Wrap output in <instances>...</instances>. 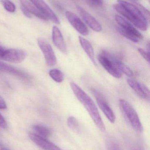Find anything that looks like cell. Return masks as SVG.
Here are the masks:
<instances>
[{"label": "cell", "mask_w": 150, "mask_h": 150, "mask_svg": "<svg viewBox=\"0 0 150 150\" xmlns=\"http://www.w3.org/2000/svg\"><path fill=\"white\" fill-rule=\"evenodd\" d=\"M114 8L136 27L141 30H147L148 20L135 5L124 0H118V3L114 5Z\"/></svg>", "instance_id": "1"}, {"label": "cell", "mask_w": 150, "mask_h": 150, "mask_svg": "<svg viewBox=\"0 0 150 150\" xmlns=\"http://www.w3.org/2000/svg\"><path fill=\"white\" fill-rule=\"evenodd\" d=\"M70 86L75 96L85 108L95 125L100 131L105 132V126L100 116L97 108L92 99L74 82L70 83Z\"/></svg>", "instance_id": "2"}, {"label": "cell", "mask_w": 150, "mask_h": 150, "mask_svg": "<svg viewBox=\"0 0 150 150\" xmlns=\"http://www.w3.org/2000/svg\"><path fill=\"white\" fill-rule=\"evenodd\" d=\"M120 108L124 116L132 127L136 132L142 133L143 127L136 111L132 105L123 99L119 100Z\"/></svg>", "instance_id": "3"}, {"label": "cell", "mask_w": 150, "mask_h": 150, "mask_svg": "<svg viewBox=\"0 0 150 150\" xmlns=\"http://www.w3.org/2000/svg\"><path fill=\"white\" fill-rule=\"evenodd\" d=\"M92 92L101 111L111 123H114L116 120L115 115L104 98L103 94L96 89H92Z\"/></svg>", "instance_id": "4"}, {"label": "cell", "mask_w": 150, "mask_h": 150, "mask_svg": "<svg viewBox=\"0 0 150 150\" xmlns=\"http://www.w3.org/2000/svg\"><path fill=\"white\" fill-rule=\"evenodd\" d=\"M38 43L42 51L46 62L48 66L53 67L56 63V58L52 46L46 40L39 38Z\"/></svg>", "instance_id": "5"}, {"label": "cell", "mask_w": 150, "mask_h": 150, "mask_svg": "<svg viewBox=\"0 0 150 150\" xmlns=\"http://www.w3.org/2000/svg\"><path fill=\"white\" fill-rule=\"evenodd\" d=\"M26 57V54L23 50L18 48L6 49L1 60L12 63H20Z\"/></svg>", "instance_id": "6"}, {"label": "cell", "mask_w": 150, "mask_h": 150, "mask_svg": "<svg viewBox=\"0 0 150 150\" xmlns=\"http://www.w3.org/2000/svg\"><path fill=\"white\" fill-rule=\"evenodd\" d=\"M65 16L71 25L75 30L83 36H87L89 34V30L85 24L76 14L70 11L65 12Z\"/></svg>", "instance_id": "7"}, {"label": "cell", "mask_w": 150, "mask_h": 150, "mask_svg": "<svg viewBox=\"0 0 150 150\" xmlns=\"http://www.w3.org/2000/svg\"><path fill=\"white\" fill-rule=\"evenodd\" d=\"M99 62L105 69L114 77L119 79L122 76V73L116 67L111 60L105 54L104 51L98 56Z\"/></svg>", "instance_id": "8"}, {"label": "cell", "mask_w": 150, "mask_h": 150, "mask_svg": "<svg viewBox=\"0 0 150 150\" xmlns=\"http://www.w3.org/2000/svg\"><path fill=\"white\" fill-rule=\"evenodd\" d=\"M31 2L43 14L47 17L48 20L57 24H60V20L51 8L45 2L44 0H30Z\"/></svg>", "instance_id": "9"}, {"label": "cell", "mask_w": 150, "mask_h": 150, "mask_svg": "<svg viewBox=\"0 0 150 150\" xmlns=\"http://www.w3.org/2000/svg\"><path fill=\"white\" fill-rule=\"evenodd\" d=\"M77 9L82 18L91 29L97 32H100L102 31V25L93 16L81 6H77Z\"/></svg>", "instance_id": "10"}, {"label": "cell", "mask_w": 150, "mask_h": 150, "mask_svg": "<svg viewBox=\"0 0 150 150\" xmlns=\"http://www.w3.org/2000/svg\"><path fill=\"white\" fill-rule=\"evenodd\" d=\"M29 137L37 146L44 150H63L53 143L36 134L30 133Z\"/></svg>", "instance_id": "11"}, {"label": "cell", "mask_w": 150, "mask_h": 150, "mask_svg": "<svg viewBox=\"0 0 150 150\" xmlns=\"http://www.w3.org/2000/svg\"><path fill=\"white\" fill-rule=\"evenodd\" d=\"M127 81L129 85L140 97L150 100V91L146 85L132 79H128Z\"/></svg>", "instance_id": "12"}, {"label": "cell", "mask_w": 150, "mask_h": 150, "mask_svg": "<svg viewBox=\"0 0 150 150\" xmlns=\"http://www.w3.org/2000/svg\"><path fill=\"white\" fill-rule=\"evenodd\" d=\"M52 38L53 42L56 47L62 52L64 54L67 53V47L63 36L60 29L56 26L53 27Z\"/></svg>", "instance_id": "13"}, {"label": "cell", "mask_w": 150, "mask_h": 150, "mask_svg": "<svg viewBox=\"0 0 150 150\" xmlns=\"http://www.w3.org/2000/svg\"><path fill=\"white\" fill-rule=\"evenodd\" d=\"M104 52L105 54L114 64L116 67L122 73H123L124 74L127 75V76L129 77L133 76L134 74H133V71L130 69L129 67L125 65L121 61L115 57L114 55H112V54L108 52L107 51H104Z\"/></svg>", "instance_id": "14"}, {"label": "cell", "mask_w": 150, "mask_h": 150, "mask_svg": "<svg viewBox=\"0 0 150 150\" xmlns=\"http://www.w3.org/2000/svg\"><path fill=\"white\" fill-rule=\"evenodd\" d=\"M115 19L118 25L120 26L125 30L130 32L136 35L140 40L143 39L144 37L139 31L136 29L133 25L127 21L124 18L119 15H115Z\"/></svg>", "instance_id": "15"}, {"label": "cell", "mask_w": 150, "mask_h": 150, "mask_svg": "<svg viewBox=\"0 0 150 150\" xmlns=\"http://www.w3.org/2000/svg\"><path fill=\"white\" fill-rule=\"evenodd\" d=\"M0 72L6 73L24 79H29L30 77L26 73L16 68L0 61Z\"/></svg>", "instance_id": "16"}, {"label": "cell", "mask_w": 150, "mask_h": 150, "mask_svg": "<svg viewBox=\"0 0 150 150\" xmlns=\"http://www.w3.org/2000/svg\"><path fill=\"white\" fill-rule=\"evenodd\" d=\"M78 39L82 48L84 50L85 52L86 53L93 64L95 66H97L94 50L91 43L88 40L81 36L78 37Z\"/></svg>", "instance_id": "17"}, {"label": "cell", "mask_w": 150, "mask_h": 150, "mask_svg": "<svg viewBox=\"0 0 150 150\" xmlns=\"http://www.w3.org/2000/svg\"><path fill=\"white\" fill-rule=\"evenodd\" d=\"M22 6H23L28 12L31 14H33L37 17L43 20H48V18L43 14L31 2L28 1L27 0H19Z\"/></svg>", "instance_id": "18"}, {"label": "cell", "mask_w": 150, "mask_h": 150, "mask_svg": "<svg viewBox=\"0 0 150 150\" xmlns=\"http://www.w3.org/2000/svg\"><path fill=\"white\" fill-rule=\"evenodd\" d=\"M116 30L121 35H122L123 37L127 38V39L131 41L134 42V43H138L139 40H140V39L136 35H135L132 33L130 32L125 30L122 29V27H121L119 25H118L116 26Z\"/></svg>", "instance_id": "19"}, {"label": "cell", "mask_w": 150, "mask_h": 150, "mask_svg": "<svg viewBox=\"0 0 150 150\" xmlns=\"http://www.w3.org/2000/svg\"><path fill=\"white\" fill-rule=\"evenodd\" d=\"M33 129L38 134H39L43 138L48 137L51 135V132L49 128L44 125L38 124L35 125L33 127Z\"/></svg>", "instance_id": "20"}, {"label": "cell", "mask_w": 150, "mask_h": 150, "mask_svg": "<svg viewBox=\"0 0 150 150\" xmlns=\"http://www.w3.org/2000/svg\"><path fill=\"white\" fill-rule=\"evenodd\" d=\"M67 123L69 127L76 133H80V125L77 120L73 116H69L67 120Z\"/></svg>", "instance_id": "21"}, {"label": "cell", "mask_w": 150, "mask_h": 150, "mask_svg": "<svg viewBox=\"0 0 150 150\" xmlns=\"http://www.w3.org/2000/svg\"><path fill=\"white\" fill-rule=\"evenodd\" d=\"M50 76L57 83H62L64 79L63 73L58 69H52L49 72Z\"/></svg>", "instance_id": "22"}, {"label": "cell", "mask_w": 150, "mask_h": 150, "mask_svg": "<svg viewBox=\"0 0 150 150\" xmlns=\"http://www.w3.org/2000/svg\"><path fill=\"white\" fill-rule=\"evenodd\" d=\"M0 1L7 11L11 13H13L16 11V6L10 0H0Z\"/></svg>", "instance_id": "23"}, {"label": "cell", "mask_w": 150, "mask_h": 150, "mask_svg": "<svg viewBox=\"0 0 150 150\" xmlns=\"http://www.w3.org/2000/svg\"><path fill=\"white\" fill-rule=\"evenodd\" d=\"M138 51L146 61L150 62L149 53L147 52L145 50L141 48H138Z\"/></svg>", "instance_id": "24"}, {"label": "cell", "mask_w": 150, "mask_h": 150, "mask_svg": "<svg viewBox=\"0 0 150 150\" xmlns=\"http://www.w3.org/2000/svg\"><path fill=\"white\" fill-rule=\"evenodd\" d=\"M109 150H121L119 145L113 142H110L108 144Z\"/></svg>", "instance_id": "25"}, {"label": "cell", "mask_w": 150, "mask_h": 150, "mask_svg": "<svg viewBox=\"0 0 150 150\" xmlns=\"http://www.w3.org/2000/svg\"><path fill=\"white\" fill-rule=\"evenodd\" d=\"M8 125L4 117L0 113V127L3 129L7 128Z\"/></svg>", "instance_id": "26"}, {"label": "cell", "mask_w": 150, "mask_h": 150, "mask_svg": "<svg viewBox=\"0 0 150 150\" xmlns=\"http://www.w3.org/2000/svg\"><path fill=\"white\" fill-rule=\"evenodd\" d=\"M7 108V105L3 98L0 96V109H5Z\"/></svg>", "instance_id": "27"}, {"label": "cell", "mask_w": 150, "mask_h": 150, "mask_svg": "<svg viewBox=\"0 0 150 150\" xmlns=\"http://www.w3.org/2000/svg\"><path fill=\"white\" fill-rule=\"evenodd\" d=\"M21 8V11H22L24 15L26 16L28 18H31L32 16L31 15V13L30 12H28L24 8L23 6H21L20 7Z\"/></svg>", "instance_id": "28"}, {"label": "cell", "mask_w": 150, "mask_h": 150, "mask_svg": "<svg viewBox=\"0 0 150 150\" xmlns=\"http://www.w3.org/2000/svg\"><path fill=\"white\" fill-rule=\"evenodd\" d=\"M5 49L6 48H4L1 46L0 45V60H1L3 55L5 52Z\"/></svg>", "instance_id": "29"}, {"label": "cell", "mask_w": 150, "mask_h": 150, "mask_svg": "<svg viewBox=\"0 0 150 150\" xmlns=\"http://www.w3.org/2000/svg\"><path fill=\"white\" fill-rule=\"evenodd\" d=\"M93 2L96 3L97 4H101L103 3V0H92Z\"/></svg>", "instance_id": "30"}, {"label": "cell", "mask_w": 150, "mask_h": 150, "mask_svg": "<svg viewBox=\"0 0 150 150\" xmlns=\"http://www.w3.org/2000/svg\"><path fill=\"white\" fill-rule=\"evenodd\" d=\"M0 150H10L9 149H6V148H2Z\"/></svg>", "instance_id": "31"}, {"label": "cell", "mask_w": 150, "mask_h": 150, "mask_svg": "<svg viewBox=\"0 0 150 150\" xmlns=\"http://www.w3.org/2000/svg\"><path fill=\"white\" fill-rule=\"evenodd\" d=\"M1 145H2L1 143V142H0V146H1Z\"/></svg>", "instance_id": "32"}]
</instances>
